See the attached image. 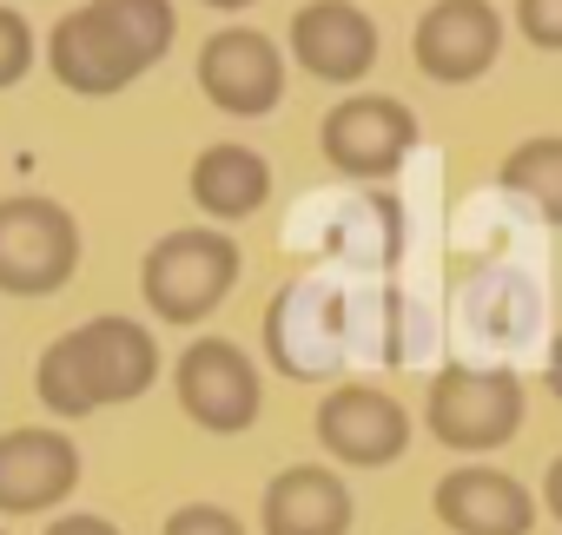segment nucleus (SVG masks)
<instances>
[{
  "label": "nucleus",
  "mask_w": 562,
  "mask_h": 535,
  "mask_svg": "<svg viewBox=\"0 0 562 535\" xmlns=\"http://www.w3.org/2000/svg\"><path fill=\"white\" fill-rule=\"evenodd\" d=\"M179 41L172 0H87L47 34V73L80 100H113Z\"/></svg>",
  "instance_id": "obj_1"
},
{
  "label": "nucleus",
  "mask_w": 562,
  "mask_h": 535,
  "mask_svg": "<svg viewBox=\"0 0 562 535\" xmlns=\"http://www.w3.org/2000/svg\"><path fill=\"white\" fill-rule=\"evenodd\" d=\"M159 377V344L146 325L133 318H87L80 331L54 338L41 351L34 390L54 417H93L106 403H133L146 397Z\"/></svg>",
  "instance_id": "obj_2"
},
{
  "label": "nucleus",
  "mask_w": 562,
  "mask_h": 535,
  "mask_svg": "<svg viewBox=\"0 0 562 535\" xmlns=\"http://www.w3.org/2000/svg\"><path fill=\"white\" fill-rule=\"evenodd\" d=\"M238 285V244L212 225H186V231H166L146 264H139V292L153 305V318L166 325H205Z\"/></svg>",
  "instance_id": "obj_3"
},
{
  "label": "nucleus",
  "mask_w": 562,
  "mask_h": 535,
  "mask_svg": "<svg viewBox=\"0 0 562 535\" xmlns=\"http://www.w3.org/2000/svg\"><path fill=\"white\" fill-rule=\"evenodd\" d=\"M80 272V225L60 198L14 192L0 198V292L8 298H54Z\"/></svg>",
  "instance_id": "obj_4"
},
{
  "label": "nucleus",
  "mask_w": 562,
  "mask_h": 535,
  "mask_svg": "<svg viewBox=\"0 0 562 535\" xmlns=\"http://www.w3.org/2000/svg\"><path fill=\"white\" fill-rule=\"evenodd\" d=\"M424 423L443 449L457 456H490L522 430V377L516 371H476V364H450L430 384Z\"/></svg>",
  "instance_id": "obj_5"
},
{
  "label": "nucleus",
  "mask_w": 562,
  "mask_h": 535,
  "mask_svg": "<svg viewBox=\"0 0 562 535\" xmlns=\"http://www.w3.org/2000/svg\"><path fill=\"white\" fill-rule=\"evenodd\" d=\"M172 390H179V410L212 430V436H238L258 423V364L232 344V338H192L186 357L172 364Z\"/></svg>",
  "instance_id": "obj_6"
},
{
  "label": "nucleus",
  "mask_w": 562,
  "mask_h": 535,
  "mask_svg": "<svg viewBox=\"0 0 562 535\" xmlns=\"http://www.w3.org/2000/svg\"><path fill=\"white\" fill-rule=\"evenodd\" d=\"M318 146L345 179H391L417 146V113L391 93H351L325 113Z\"/></svg>",
  "instance_id": "obj_7"
},
{
  "label": "nucleus",
  "mask_w": 562,
  "mask_h": 535,
  "mask_svg": "<svg viewBox=\"0 0 562 535\" xmlns=\"http://www.w3.org/2000/svg\"><path fill=\"white\" fill-rule=\"evenodd\" d=\"M199 93L225 119H265L285 100V47L258 27H218L199 47Z\"/></svg>",
  "instance_id": "obj_8"
},
{
  "label": "nucleus",
  "mask_w": 562,
  "mask_h": 535,
  "mask_svg": "<svg viewBox=\"0 0 562 535\" xmlns=\"http://www.w3.org/2000/svg\"><path fill=\"white\" fill-rule=\"evenodd\" d=\"M496 54H503V14L490 8V0H430L417 34H411V60L437 87L483 80L496 67Z\"/></svg>",
  "instance_id": "obj_9"
},
{
  "label": "nucleus",
  "mask_w": 562,
  "mask_h": 535,
  "mask_svg": "<svg viewBox=\"0 0 562 535\" xmlns=\"http://www.w3.org/2000/svg\"><path fill=\"white\" fill-rule=\"evenodd\" d=\"M285 47H292L299 73H312L325 87H358L378 67V21L358 0H312V8L292 14Z\"/></svg>",
  "instance_id": "obj_10"
},
{
  "label": "nucleus",
  "mask_w": 562,
  "mask_h": 535,
  "mask_svg": "<svg viewBox=\"0 0 562 535\" xmlns=\"http://www.w3.org/2000/svg\"><path fill=\"white\" fill-rule=\"evenodd\" d=\"M318 443L351 463V469H384L411 449V417L391 390H371V384H338L325 403H318Z\"/></svg>",
  "instance_id": "obj_11"
},
{
  "label": "nucleus",
  "mask_w": 562,
  "mask_h": 535,
  "mask_svg": "<svg viewBox=\"0 0 562 535\" xmlns=\"http://www.w3.org/2000/svg\"><path fill=\"white\" fill-rule=\"evenodd\" d=\"M80 489V449L60 430H8L0 436V515H41Z\"/></svg>",
  "instance_id": "obj_12"
},
{
  "label": "nucleus",
  "mask_w": 562,
  "mask_h": 535,
  "mask_svg": "<svg viewBox=\"0 0 562 535\" xmlns=\"http://www.w3.org/2000/svg\"><path fill=\"white\" fill-rule=\"evenodd\" d=\"M437 522L457 535H529L536 496L490 463H463L437 482Z\"/></svg>",
  "instance_id": "obj_13"
},
{
  "label": "nucleus",
  "mask_w": 562,
  "mask_h": 535,
  "mask_svg": "<svg viewBox=\"0 0 562 535\" xmlns=\"http://www.w3.org/2000/svg\"><path fill=\"white\" fill-rule=\"evenodd\" d=\"M265 535H351V489L325 463H292L265 482Z\"/></svg>",
  "instance_id": "obj_14"
},
{
  "label": "nucleus",
  "mask_w": 562,
  "mask_h": 535,
  "mask_svg": "<svg viewBox=\"0 0 562 535\" xmlns=\"http://www.w3.org/2000/svg\"><path fill=\"white\" fill-rule=\"evenodd\" d=\"M265 198H271V166H265V152H251V146H238V139H218V146H205V152L192 159V205H199L205 218L238 225V218H251Z\"/></svg>",
  "instance_id": "obj_15"
},
{
  "label": "nucleus",
  "mask_w": 562,
  "mask_h": 535,
  "mask_svg": "<svg viewBox=\"0 0 562 535\" xmlns=\"http://www.w3.org/2000/svg\"><path fill=\"white\" fill-rule=\"evenodd\" d=\"M503 192L536 198L542 212H562V133L522 139V146L503 159Z\"/></svg>",
  "instance_id": "obj_16"
},
{
  "label": "nucleus",
  "mask_w": 562,
  "mask_h": 535,
  "mask_svg": "<svg viewBox=\"0 0 562 535\" xmlns=\"http://www.w3.org/2000/svg\"><path fill=\"white\" fill-rule=\"evenodd\" d=\"M27 73H34V27L14 8H0V93L21 87Z\"/></svg>",
  "instance_id": "obj_17"
},
{
  "label": "nucleus",
  "mask_w": 562,
  "mask_h": 535,
  "mask_svg": "<svg viewBox=\"0 0 562 535\" xmlns=\"http://www.w3.org/2000/svg\"><path fill=\"white\" fill-rule=\"evenodd\" d=\"M516 34L542 54H562V0H516Z\"/></svg>",
  "instance_id": "obj_18"
},
{
  "label": "nucleus",
  "mask_w": 562,
  "mask_h": 535,
  "mask_svg": "<svg viewBox=\"0 0 562 535\" xmlns=\"http://www.w3.org/2000/svg\"><path fill=\"white\" fill-rule=\"evenodd\" d=\"M166 535H245V522L218 502H186L166 515Z\"/></svg>",
  "instance_id": "obj_19"
},
{
  "label": "nucleus",
  "mask_w": 562,
  "mask_h": 535,
  "mask_svg": "<svg viewBox=\"0 0 562 535\" xmlns=\"http://www.w3.org/2000/svg\"><path fill=\"white\" fill-rule=\"evenodd\" d=\"M47 535H120V528H113L106 515H54Z\"/></svg>",
  "instance_id": "obj_20"
},
{
  "label": "nucleus",
  "mask_w": 562,
  "mask_h": 535,
  "mask_svg": "<svg viewBox=\"0 0 562 535\" xmlns=\"http://www.w3.org/2000/svg\"><path fill=\"white\" fill-rule=\"evenodd\" d=\"M542 502H549V515L562 522V456L549 463V476H542Z\"/></svg>",
  "instance_id": "obj_21"
},
{
  "label": "nucleus",
  "mask_w": 562,
  "mask_h": 535,
  "mask_svg": "<svg viewBox=\"0 0 562 535\" xmlns=\"http://www.w3.org/2000/svg\"><path fill=\"white\" fill-rule=\"evenodd\" d=\"M205 8H218V14H245L251 0H205Z\"/></svg>",
  "instance_id": "obj_22"
},
{
  "label": "nucleus",
  "mask_w": 562,
  "mask_h": 535,
  "mask_svg": "<svg viewBox=\"0 0 562 535\" xmlns=\"http://www.w3.org/2000/svg\"><path fill=\"white\" fill-rule=\"evenodd\" d=\"M0 535H8V528H0Z\"/></svg>",
  "instance_id": "obj_23"
}]
</instances>
